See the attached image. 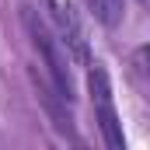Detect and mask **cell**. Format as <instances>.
<instances>
[{
  "label": "cell",
  "instance_id": "4",
  "mask_svg": "<svg viewBox=\"0 0 150 150\" xmlns=\"http://www.w3.org/2000/svg\"><path fill=\"white\" fill-rule=\"evenodd\" d=\"M87 4V11L101 21V25H108L115 28L119 21H122V0H84Z\"/></svg>",
  "mask_w": 150,
  "mask_h": 150
},
{
  "label": "cell",
  "instance_id": "1",
  "mask_svg": "<svg viewBox=\"0 0 150 150\" xmlns=\"http://www.w3.org/2000/svg\"><path fill=\"white\" fill-rule=\"evenodd\" d=\"M21 21H25V28H28V35H32L35 52L42 56L45 77L56 84V91H59L67 101H74V77H70V52H67V45H63L59 35L38 18L35 7H21Z\"/></svg>",
  "mask_w": 150,
  "mask_h": 150
},
{
  "label": "cell",
  "instance_id": "2",
  "mask_svg": "<svg viewBox=\"0 0 150 150\" xmlns=\"http://www.w3.org/2000/svg\"><path fill=\"white\" fill-rule=\"evenodd\" d=\"M87 87H91V101L98 108V122H101V133H105V143L112 150L126 147V136H122V126H119V115L112 105V87H108V77L101 67H91L87 70Z\"/></svg>",
  "mask_w": 150,
  "mask_h": 150
},
{
  "label": "cell",
  "instance_id": "3",
  "mask_svg": "<svg viewBox=\"0 0 150 150\" xmlns=\"http://www.w3.org/2000/svg\"><path fill=\"white\" fill-rule=\"evenodd\" d=\"M49 11H52L56 35H59V42L67 45V52H74L77 59L87 63V42H84V28H80V21H77L74 7L63 4V0H49Z\"/></svg>",
  "mask_w": 150,
  "mask_h": 150
}]
</instances>
